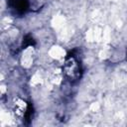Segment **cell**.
Returning <instances> with one entry per match:
<instances>
[{"mask_svg":"<svg viewBox=\"0 0 127 127\" xmlns=\"http://www.w3.org/2000/svg\"><path fill=\"white\" fill-rule=\"evenodd\" d=\"M7 7L15 17H22L31 11L30 0H7Z\"/></svg>","mask_w":127,"mask_h":127,"instance_id":"cell-2","label":"cell"},{"mask_svg":"<svg viewBox=\"0 0 127 127\" xmlns=\"http://www.w3.org/2000/svg\"><path fill=\"white\" fill-rule=\"evenodd\" d=\"M46 0H30L31 11H38L45 5Z\"/></svg>","mask_w":127,"mask_h":127,"instance_id":"cell-3","label":"cell"},{"mask_svg":"<svg viewBox=\"0 0 127 127\" xmlns=\"http://www.w3.org/2000/svg\"><path fill=\"white\" fill-rule=\"evenodd\" d=\"M63 73L64 77L71 83L77 82L82 76V66L78 56L75 52H70L64 59L63 65Z\"/></svg>","mask_w":127,"mask_h":127,"instance_id":"cell-1","label":"cell"}]
</instances>
